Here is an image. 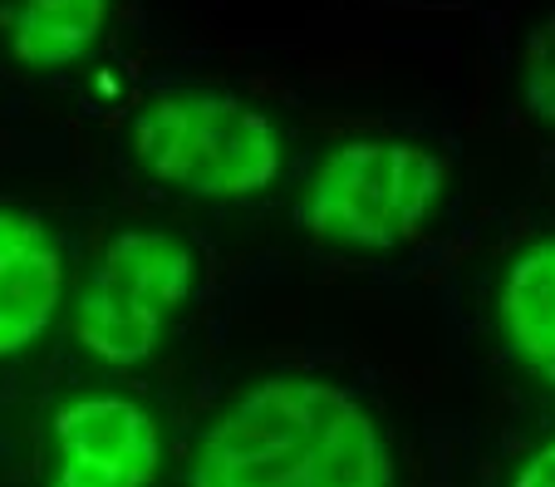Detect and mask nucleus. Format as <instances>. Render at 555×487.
I'll return each instance as SVG.
<instances>
[{"mask_svg":"<svg viewBox=\"0 0 555 487\" xmlns=\"http://www.w3.org/2000/svg\"><path fill=\"white\" fill-rule=\"evenodd\" d=\"M54 467L44 487H153L163 428L153 409L118 389H79L50 413Z\"/></svg>","mask_w":555,"mask_h":487,"instance_id":"nucleus-5","label":"nucleus"},{"mask_svg":"<svg viewBox=\"0 0 555 487\" xmlns=\"http://www.w3.org/2000/svg\"><path fill=\"white\" fill-rule=\"evenodd\" d=\"M496 335L506 355L555 389V236L516 246L496 281Z\"/></svg>","mask_w":555,"mask_h":487,"instance_id":"nucleus-7","label":"nucleus"},{"mask_svg":"<svg viewBox=\"0 0 555 487\" xmlns=\"http://www.w3.org/2000/svg\"><path fill=\"white\" fill-rule=\"evenodd\" d=\"M521 99L545 128H555V15L531 30L521 54Z\"/></svg>","mask_w":555,"mask_h":487,"instance_id":"nucleus-9","label":"nucleus"},{"mask_svg":"<svg viewBox=\"0 0 555 487\" xmlns=\"http://www.w3.org/2000/svg\"><path fill=\"white\" fill-rule=\"evenodd\" d=\"M197 286V252L163 227H124L104 242L69 306L74 345L94 364L133 370L168 339Z\"/></svg>","mask_w":555,"mask_h":487,"instance_id":"nucleus-4","label":"nucleus"},{"mask_svg":"<svg viewBox=\"0 0 555 487\" xmlns=\"http://www.w3.org/2000/svg\"><path fill=\"white\" fill-rule=\"evenodd\" d=\"M506 487H555V438L535 444L531 453L516 463V473H512Z\"/></svg>","mask_w":555,"mask_h":487,"instance_id":"nucleus-10","label":"nucleus"},{"mask_svg":"<svg viewBox=\"0 0 555 487\" xmlns=\"http://www.w3.org/2000/svg\"><path fill=\"white\" fill-rule=\"evenodd\" d=\"M114 0H5L0 5V40L21 69L60 75L94 54L104 40Z\"/></svg>","mask_w":555,"mask_h":487,"instance_id":"nucleus-8","label":"nucleus"},{"mask_svg":"<svg viewBox=\"0 0 555 487\" xmlns=\"http://www.w3.org/2000/svg\"><path fill=\"white\" fill-rule=\"evenodd\" d=\"M69 266L54 227L30 207L0 202V360H21L54 330Z\"/></svg>","mask_w":555,"mask_h":487,"instance_id":"nucleus-6","label":"nucleus"},{"mask_svg":"<svg viewBox=\"0 0 555 487\" xmlns=\"http://www.w3.org/2000/svg\"><path fill=\"white\" fill-rule=\"evenodd\" d=\"M448 163L418 138H339L300 188V227L339 252H399L438 217Z\"/></svg>","mask_w":555,"mask_h":487,"instance_id":"nucleus-3","label":"nucleus"},{"mask_svg":"<svg viewBox=\"0 0 555 487\" xmlns=\"http://www.w3.org/2000/svg\"><path fill=\"white\" fill-rule=\"evenodd\" d=\"M133 163L188 197H261L285 168L281 124L261 104L221 89H168L147 99L128 128Z\"/></svg>","mask_w":555,"mask_h":487,"instance_id":"nucleus-2","label":"nucleus"},{"mask_svg":"<svg viewBox=\"0 0 555 487\" xmlns=\"http://www.w3.org/2000/svg\"><path fill=\"white\" fill-rule=\"evenodd\" d=\"M188 487H393V448L335 380L271 374L202 428Z\"/></svg>","mask_w":555,"mask_h":487,"instance_id":"nucleus-1","label":"nucleus"}]
</instances>
